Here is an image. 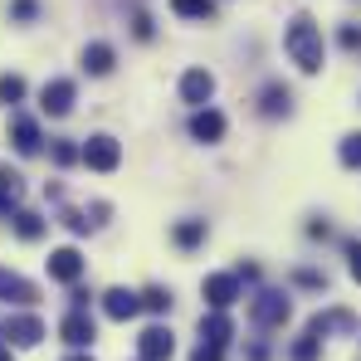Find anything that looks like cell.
<instances>
[{
  "instance_id": "cell-2",
  "label": "cell",
  "mask_w": 361,
  "mask_h": 361,
  "mask_svg": "<svg viewBox=\"0 0 361 361\" xmlns=\"http://www.w3.org/2000/svg\"><path fill=\"white\" fill-rule=\"evenodd\" d=\"M288 312H293V302L283 298V293H254V302H249V317L259 322V327H283L288 322Z\"/></svg>"
},
{
  "instance_id": "cell-13",
  "label": "cell",
  "mask_w": 361,
  "mask_h": 361,
  "mask_svg": "<svg viewBox=\"0 0 361 361\" xmlns=\"http://www.w3.org/2000/svg\"><path fill=\"white\" fill-rule=\"evenodd\" d=\"M103 312H108L113 322H127V317H137V312H142V298H137V293H127V288H108V293H103Z\"/></svg>"
},
{
  "instance_id": "cell-25",
  "label": "cell",
  "mask_w": 361,
  "mask_h": 361,
  "mask_svg": "<svg viewBox=\"0 0 361 361\" xmlns=\"http://www.w3.org/2000/svg\"><path fill=\"white\" fill-rule=\"evenodd\" d=\"M342 166H347V171H361V132H352V137L342 142Z\"/></svg>"
},
{
  "instance_id": "cell-8",
  "label": "cell",
  "mask_w": 361,
  "mask_h": 361,
  "mask_svg": "<svg viewBox=\"0 0 361 361\" xmlns=\"http://www.w3.org/2000/svg\"><path fill=\"white\" fill-rule=\"evenodd\" d=\"M210 93H215V78H210L205 68H185V78H180V103L205 108V103H210Z\"/></svg>"
},
{
  "instance_id": "cell-16",
  "label": "cell",
  "mask_w": 361,
  "mask_h": 361,
  "mask_svg": "<svg viewBox=\"0 0 361 361\" xmlns=\"http://www.w3.org/2000/svg\"><path fill=\"white\" fill-rule=\"evenodd\" d=\"M190 137H195V142H220V137H225V118H220L215 108H200V113L190 118Z\"/></svg>"
},
{
  "instance_id": "cell-19",
  "label": "cell",
  "mask_w": 361,
  "mask_h": 361,
  "mask_svg": "<svg viewBox=\"0 0 361 361\" xmlns=\"http://www.w3.org/2000/svg\"><path fill=\"white\" fill-rule=\"evenodd\" d=\"M44 230H49V225H44V215H35V210H15V235H20L25 244H35Z\"/></svg>"
},
{
  "instance_id": "cell-30",
  "label": "cell",
  "mask_w": 361,
  "mask_h": 361,
  "mask_svg": "<svg viewBox=\"0 0 361 361\" xmlns=\"http://www.w3.org/2000/svg\"><path fill=\"white\" fill-rule=\"evenodd\" d=\"M190 361H225V347H210V342H200V347L190 352Z\"/></svg>"
},
{
  "instance_id": "cell-17",
  "label": "cell",
  "mask_w": 361,
  "mask_h": 361,
  "mask_svg": "<svg viewBox=\"0 0 361 361\" xmlns=\"http://www.w3.org/2000/svg\"><path fill=\"white\" fill-rule=\"evenodd\" d=\"M113 59H118V54H113V44H88V49H83V68H88L93 78L113 73Z\"/></svg>"
},
{
  "instance_id": "cell-12",
  "label": "cell",
  "mask_w": 361,
  "mask_h": 361,
  "mask_svg": "<svg viewBox=\"0 0 361 361\" xmlns=\"http://www.w3.org/2000/svg\"><path fill=\"white\" fill-rule=\"evenodd\" d=\"M59 332H63V342H68V347H88V342L98 337V327H93V317H88L83 307H73V312L63 317Z\"/></svg>"
},
{
  "instance_id": "cell-24",
  "label": "cell",
  "mask_w": 361,
  "mask_h": 361,
  "mask_svg": "<svg viewBox=\"0 0 361 361\" xmlns=\"http://www.w3.org/2000/svg\"><path fill=\"white\" fill-rule=\"evenodd\" d=\"M137 298H142L147 312H171V293H166V288H147V293H137Z\"/></svg>"
},
{
  "instance_id": "cell-11",
  "label": "cell",
  "mask_w": 361,
  "mask_h": 361,
  "mask_svg": "<svg viewBox=\"0 0 361 361\" xmlns=\"http://www.w3.org/2000/svg\"><path fill=\"white\" fill-rule=\"evenodd\" d=\"M352 327H357V317H352L347 307H332V312H317V317L307 322V337L322 342V337H332V332H352Z\"/></svg>"
},
{
  "instance_id": "cell-22",
  "label": "cell",
  "mask_w": 361,
  "mask_h": 361,
  "mask_svg": "<svg viewBox=\"0 0 361 361\" xmlns=\"http://www.w3.org/2000/svg\"><path fill=\"white\" fill-rule=\"evenodd\" d=\"M171 10H176L180 20H210L215 15V0H171Z\"/></svg>"
},
{
  "instance_id": "cell-7",
  "label": "cell",
  "mask_w": 361,
  "mask_h": 361,
  "mask_svg": "<svg viewBox=\"0 0 361 361\" xmlns=\"http://www.w3.org/2000/svg\"><path fill=\"white\" fill-rule=\"evenodd\" d=\"M83 269H88V264H83V254H78L73 244H63V249L49 254V279H59V283H78Z\"/></svg>"
},
{
  "instance_id": "cell-32",
  "label": "cell",
  "mask_w": 361,
  "mask_h": 361,
  "mask_svg": "<svg viewBox=\"0 0 361 361\" xmlns=\"http://www.w3.org/2000/svg\"><path fill=\"white\" fill-rule=\"evenodd\" d=\"M347 259H352V279L361 283V244H357V240L347 244Z\"/></svg>"
},
{
  "instance_id": "cell-26",
  "label": "cell",
  "mask_w": 361,
  "mask_h": 361,
  "mask_svg": "<svg viewBox=\"0 0 361 361\" xmlns=\"http://www.w3.org/2000/svg\"><path fill=\"white\" fill-rule=\"evenodd\" d=\"M49 157H54V166H73V161H78V147H73L68 137H59V142L49 147Z\"/></svg>"
},
{
  "instance_id": "cell-15",
  "label": "cell",
  "mask_w": 361,
  "mask_h": 361,
  "mask_svg": "<svg viewBox=\"0 0 361 361\" xmlns=\"http://www.w3.org/2000/svg\"><path fill=\"white\" fill-rule=\"evenodd\" d=\"M230 337H235V322H230L225 312L210 307V317H200V342H210V347H230Z\"/></svg>"
},
{
  "instance_id": "cell-28",
  "label": "cell",
  "mask_w": 361,
  "mask_h": 361,
  "mask_svg": "<svg viewBox=\"0 0 361 361\" xmlns=\"http://www.w3.org/2000/svg\"><path fill=\"white\" fill-rule=\"evenodd\" d=\"M39 15V0H10V20H20V25H30Z\"/></svg>"
},
{
  "instance_id": "cell-10",
  "label": "cell",
  "mask_w": 361,
  "mask_h": 361,
  "mask_svg": "<svg viewBox=\"0 0 361 361\" xmlns=\"http://www.w3.org/2000/svg\"><path fill=\"white\" fill-rule=\"evenodd\" d=\"M235 298H240V279H235V274H210V279H205V302H210L215 312H225Z\"/></svg>"
},
{
  "instance_id": "cell-31",
  "label": "cell",
  "mask_w": 361,
  "mask_h": 361,
  "mask_svg": "<svg viewBox=\"0 0 361 361\" xmlns=\"http://www.w3.org/2000/svg\"><path fill=\"white\" fill-rule=\"evenodd\" d=\"M132 35H137V39H152V35H157V30H152V15H132Z\"/></svg>"
},
{
  "instance_id": "cell-33",
  "label": "cell",
  "mask_w": 361,
  "mask_h": 361,
  "mask_svg": "<svg viewBox=\"0 0 361 361\" xmlns=\"http://www.w3.org/2000/svg\"><path fill=\"white\" fill-rule=\"evenodd\" d=\"M342 49H361V30H357V25L342 30Z\"/></svg>"
},
{
  "instance_id": "cell-20",
  "label": "cell",
  "mask_w": 361,
  "mask_h": 361,
  "mask_svg": "<svg viewBox=\"0 0 361 361\" xmlns=\"http://www.w3.org/2000/svg\"><path fill=\"white\" fill-rule=\"evenodd\" d=\"M20 200H25V185L15 171H0V210H20Z\"/></svg>"
},
{
  "instance_id": "cell-4",
  "label": "cell",
  "mask_w": 361,
  "mask_h": 361,
  "mask_svg": "<svg viewBox=\"0 0 361 361\" xmlns=\"http://www.w3.org/2000/svg\"><path fill=\"white\" fill-rule=\"evenodd\" d=\"M93 171H118V161H122V147L108 137V132H98V137H88L83 142V152H78Z\"/></svg>"
},
{
  "instance_id": "cell-23",
  "label": "cell",
  "mask_w": 361,
  "mask_h": 361,
  "mask_svg": "<svg viewBox=\"0 0 361 361\" xmlns=\"http://www.w3.org/2000/svg\"><path fill=\"white\" fill-rule=\"evenodd\" d=\"M20 98H25V78H20V73H0V103L15 108Z\"/></svg>"
},
{
  "instance_id": "cell-5",
  "label": "cell",
  "mask_w": 361,
  "mask_h": 361,
  "mask_svg": "<svg viewBox=\"0 0 361 361\" xmlns=\"http://www.w3.org/2000/svg\"><path fill=\"white\" fill-rule=\"evenodd\" d=\"M137 357H142V361H171V357H176V337H171V327H147V332L137 337Z\"/></svg>"
},
{
  "instance_id": "cell-35",
  "label": "cell",
  "mask_w": 361,
  "mask_h": 361,
  "mask_svg": "<svg viewBox=\"0 0 361 361\" xmlns=\"http://www.w3.org/2000/svg\"><path fill=\"white\" fill-rule=\"evenodd\" d=\"M68 361H93V357H68Z\"/></svg>"
},
{
  "instance_id": "cell-18",
  "label": "cell",
  "mask_w": 361,
  "mask_h": 361,
  "mask_svg": "<svg viewBox=\"0 0 361 361\" xmlns=\"http://www.w3.org/2000/svg\"><path fill=\"white\" fill-rule=\"evenodd\" d=\"M288 108H293V93H288L283 83H269V88H264V118H283Z\"/></svg>"
},
{
  "instance_id": "cell-27",
  "label": "cell",
  "mask_w": 361,
  "mask_h": 361,
  "mask_svg": "<svg viewBox=\"0 0 361 361\" xmlns=\"http://www.w3.org/2000/svg\"><path fill=\"white\" fill-rule=\"evenodd\" d=\"M317 352H322V342H317V337H298L288 357H293V361H317Z\"/></svg>"
},
{
  "instance_id": "cell-9",
  "label": "cell",
  "mask_w": 361,
  "mask_h": 361,
  "mask_svg": "<svg viewBox=\"0 0 361 361\" xmlns=\"http://www.w3.org/2000/svg\"><path fill=\"white\" fill-rule=\"evenodd\" d=\"M0 302H15V307H30V302H39V288H35L30 279H20V274H10V269H0Z\"/></svg>"
},
{
  "instance_id": "cell-14",
  "label": "cell",
  "mask_w": 361,
  "mask_h": 361,
  "mask_svg": "<svg viewBox=\"0 0 361 361\" xmlns=\"http://www.w3.org/2000/svg\"><path fill=\"white\" fill-rule=\"evenodd\" d=\"M10 142H15V152L20 157H35L39 152V127H35V118H10Z\"/></svg>"
},
{
  "instance_id": "cell-29",
  "label": "cell",
  "mask_w": 361,
  "mask_h": 361,
  "mask_svg": "<svg viewBox=\"0 0 361 361\" xmlns=\"http://www.w3.org/2000/svg\"><path fill=\"white\" fill-rule=\"evenodd\" d=\"M293 283H302V288H327V274H317V269H298Z\"/></svg>"
},
{
  "instance_id": "cell-21",
  "label": "cell",
  "mask_w": 361,
  "mask_h": 361,
  "mask_svg": "<svg viewBox=\"0 0 361 361\" xmlns=\"http://www.w3.org/2000/svg\"><path fill=\"white\" fill-rule=\"evenodd\" d=\"M171 240L180 249H195V244H205V220H180L176 230H171Z\"/></svg>"
},
{
  "instance_id": "cell-6",
  "label": "cell",
  "mask_w": 361,
  "mask_h": 361,
  "mask_svg": "<svg viewBox=\"0 0 361 361\" xmlns=\"http://www.w3.org/2000/svg\"><path fill=\"white\" fill-rule=\"evenodd\" d=\"M39 113H49V118H68L73 113V83L68 78H49L39 88Z\"/></svg>"
},
{
  "instance_id": "cell-34",
  "label": "cell",
  "mask_w": 361,
  "mask_h": 361,
  "mask_svg": "<svg viewBox=\"0 0 361 361\" xmlns=\"http://www.w3.org/2000/svg\"><path fill=\"white\" fill-rule=\"evenodd\" d=\"M0 361H10V347H5V342H0Z\"/></svg>"
},
{
  "instance_id": "cell-1",
  "label": "cell",
  "mask_w": 361,
  "mask_h": 361,
  "mask_svg": "<svg viewBox=\"0 0 361 361\" xmlns=\"http://www.w3.org/2000/svg\"><path fill=\"white\" fill-rule=\"evenodd\" d=\"M283 49H288V59L298 63L302 73H317V68H322V30H317L307 15H298V20L283 30Z\"/></svg>"
},
{
  "instance_id": "cell-3",
  "label": "cell",
  "mask_w": 361,
  "mask_h": 361,
  "mask_svg": "<svg viewBox=\"0 0 361 361\" xmlns=\"http://www.w3.org/2000/svg\"><path fill=\"white\" fill-rule=\"evenodd\" d=\"M0 337H5L10 347H39V342H44V322L30 317V312H15V317H5Z\"/></svg>"
}]
</instances>
